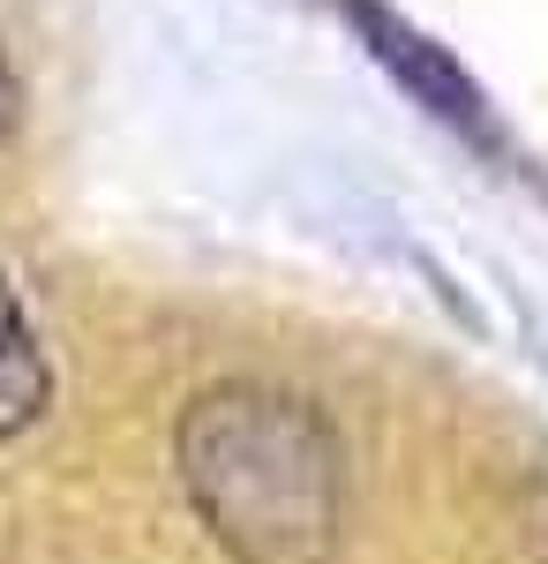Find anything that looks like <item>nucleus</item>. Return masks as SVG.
I'll use <instances>...</instances> for the list:
<instances>
[{
	"instance_id": "obj_1",
	"label": "nucleus",
	"mask_w": 548,
	"mask_h": 564,
	"mask_svg": "<svg viewBox=\"0 0 548 564\" xmlns=\"http://www.w3.org/2000/svg\"><path fill=\"white\" fill-rule=\"evenodd\" d=\"M180 489L233 564H331L338 430L286 384H211L188 399Z\"/></svg>"
},
{
	"instance_id": "obj_3",
	"label": "nucleus",
	"mask_w": 548,
	"mask_h": 564,
	"mask_svg": "<svg viewBox=\"0 0 548 564\" xmlns=\"http://www.w3.org/2000/svg\"><path fill=\"white\" fill-rule=\"evenodd\" d=\"M15 113H23V90H15V76H8V61H0V135L15 129Z\"/></svg>"
},
{
	"instance_id": "obj_2",
	"label": "nucleus",
	"mask_w": 548,
	"mask_h": 564,
	"mask_svg": "<svg viewBox=\"0 0 548 564\" xmlns=\"http://www.w3.org/2000/svg\"><path fill=\"white\" fill-rule=\"evenodd\" d=\"M45 391H53V377H45L39 332H31L23 302H15V286L0 279V436L31 430L45 414Z\"/></svg>"
}]
</instances>
